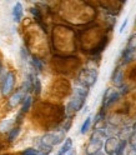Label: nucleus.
<instances>
[{"label":"nucleus","mask_w":136,"mask_h":155,"mask_svg":"<svg viewBox=\"0 0 136 155\" xmlns=\"http://www.w3.org/2000/svg\"><path fill=\"white\" fill-rule=\"evenodd\" d=\"M3 71V64H2V60H0V74Z\"/></svg>","instance_id":"26"},{"label":"nucleus","mask_w":136,"mask_h":155,"mask_svg":"<svg viewBox=\"0 0 136 155\" xmlns=\"http://www.w3.org/2000/svg\"><path fill=\"white\" fill-rule=\"evenodd\" d=\"M71 149H73V140L67 138V139H65L63 147H61V149L59 150V153H57V155H66Z\"/></svg>","instance_id":"11"},{"label":"nucleus","mask_w":136,"mask_h":155,"mask_svg":"<svg viewBox=\"0 0 136 155\" xmlns=\"http://www.w3.org/2000/svg\"><path fill=\"white\" fill-rule=\"evenodd\" d=\"M5 155H10V154H5Z\"/></svg>","instance_id":"28"},{"label":"nucleus","mask_w":136,"mask_h":155,"mask_svg":"<svg viewBox=\"0 0 136 155\" xmlns=\"http://www.w3.org/2000/svg\"><path fill=\"white\" fill-rule=\"evenodd\" d=\"M126 145H128V140H125V139L120 140V141L118 143V147H116V149H115L114 155H122L124 151H125Z\"/></svg>","instance_id":"13"},{"label":"nucleus","mask_w":136,"mask_h":155,"mask_svg":"<svg viewBox=\"0 0 136 155\" xmlns=\"http://www.w3.org/2000/svg\"><path fill=\"white\" fill-rule=\"evenodd\" d=\"M33 89H34V91H35L36 95H39V94H40V91H41V83H40V79H39L37 76H34Z\"/></svg>","instance_id":"17"},{"label":"nucleus","mask_w":136,"mask_h":155,"mask_svg":"<svg viewBox=\"0 0 136 155\" xmlns=\"http://www.w3.org/2000/svg\"><path fill=\"white\" fill-rule=\"evenodd\" d=\"M75 154H76V153H75L74 150H70V151H69V153H67L66 155H75Z\"/></svg>","instance_id":"24"},{"label":"nucleus","mask_w":136,"mask_h":155,"mask_svg":"<svg viewBox=\"0 0 136 155\" xmlns=\"http://www.w3.org/2000/svg\"><path fill=\"white\" fill-rule=\"evenodd\" d=\"M95 155H106V154H105L104 151H99V153H96Z\"/></svg>","instance_id":"25"},{"label":"nucleus","mask_w":136,"mask_h":155,"mask_svg":"<svg viewBox=\"0 0 136 155\" xmlns=\"http://www.w3.org/2000/svg\"><path fill=\"white\" fill-rule=\"evenodd\" d=\"M20 155H41V154L39 153V150H36V149L28 148V149H25L24 151H21V154H20Z\"/></svg>","instance_id":"18"},{"label":"nucleus","mask_w":136,"mask_h":155,"mask_svg":"<svg viewBox=\"0 0 136 155\" xmlns=\"http://www.w3.org/2000/svg\"><path fill=\"white\" fill-rule=\"evenodd\" d=\"M65 140V131L64 130H55V131H50L46 133L43 138H40V140L37 141L39 148L41 147H46V148H53L55 145L60 144Z\"/></svg>","instance_id":"2"},{"label":"nucleus","mask_w":136,"mask_h":155,"mask_svg":"<svg viewBox=\"0 0 136 155\" xmlns=\"http://www.w3.org/2000/svg\"><path fill=\"white\" fill-rule=\"evenodd\" d=\"M10 125H11V121L10 120H4L2 124H0V131H6L9 128H10Z\"/></svg>","instance_id":"20"},{"label":"nucleus","mask_w":136,"mask_h":155,"mask_svg":"<svg viewBox=\"0 0 136 155\" xmlns=\"http://www.w3.org/2000/svg\"><path fill=\"white\" fill-rule=\"evenodd\" d=\"M129 143L132 148H136V131H132L129 137Z\"/></svg>","instance_id":"21"},{"label":"nucleus","mask_w":136,"mask_h":155,"mask_svg":"<svg viewBox=\"0 0 136 155\" xmlns=\"http://www.w3.org/2000/svg\"><path fill=\"white\" fill-rule=\"evenodd\" d=\"M128 21H129L128 19H125V21L122 23V25H121V28H120V33H122V31H124V29L126 28V25H128Z\"/></svg>","instance_id":"22"},{"label":"nucleus","mask_w":136,"mask_h":155,"mask_svg":"<svg viewBox=\"0 0 136 155\" xmlns=\"http://www.w3.org/2000/svg\"><path fill=\"white\" fill-rule=\"evenodd\" d=\"M30 13L34 15V18L36 19V20L40 23V20H41V14H40V10H39L37 8H30Z\"/></svg>","instance_id":"19"},{"label":"nucleus","mask_w":136,"mask_h":155,"mask_svg":"<svg viewBox=\"0 0 136 155\" xmlns=\"http://www.w3.org/2000/svg\"><path fill=\"white\" fill-rule=\"evenodd\" d=\"M13 18L16 23H19L23 18V5L21 3H16L13 8Z\"/></svg>","instance_id":"10"},{"label":"nucleus","mask_w":136,"mask_h":155,"mask_svg":"<svg viewBox=\"0 0 136 155\" xmlns=\"http://www.w3.org/2000/svg\"><path fill=\"white\" fill-rule=\"evenodd\" d=\"M118 143H119V139L116 137H109L105 141V153L108 155H114L115 149L118 147Z\"/></svg>","instance_id":"9"},{"label":"nucleus","mask_w":136,"mask_h":155,"mask_svg":"<svg viewBox=\"0 0 136 155\" xmlns=\"http://www.w3.org/2000/svg\"><path fill=\"white\" fill-rule=\"evenodd\" d=\"M14 84H15V74L9 71L3 79L2 83V94L3 95H8L14 88Z\"/></svg>","instance_id":"5"},{"label":"nucleus","mask_w":136,"mask_h":155,"mask_svg":"<svg viewBox=\"0 0 136 155\" xmlns=\"http://www.w3.org/2000/svg\"><path fill=\"white\" fill-rule=\"evenodd\" d=\"M128 155H136V148H132L131 147V149L128 151Z\"/></svg>","instance_id":"23"},{"label":"nucleus","mask_w":136,"mask_h":155,"mask_svg":"<svg viewBox=\"0 0 136 155\" xmlns=\"http://www.w3.org/2000/svg\"><path fill=\"white\" fill-rule=\"evenodd\" d=\"M120 98V93L112 90V89H108L106 90V94L104 95V103H102V109L109 108L110 105H112L114 103H116Z\"/></svg>","instance_id":"6"},{"label":"nucleus","mask_w":136,"mask_h":155,"mask_svg":"<svg viewBox=\"0 0 136 155\" xmlns=\"http://www.w3.org/2000/svg\"><path fill=\"white\" fill-rule=\"evenodd\" d=\"M111 81H112V84L116 86V88H122L124 86V70H122L121 65H118L116 66V69L114 70Z\"/></svg>","instance_id":"7"},{"label":"nucleus","mask_w":136,"mask_h":155,"mask_svg":"<svg viewBox=\"0 0 136 155\" xmlns=\"http://www.w3.org/2000/svg\"><path fill=\"white\" fill-rule=\"evenodd\" d=\"M91 116H87V118L85 119V121L83 123V125H81V129H80V133L81 134H85L87 130L90 129V127H91Z\"/></svg>","instance_id":"16"},{"label":"nucleus","mask_w":136,"mask_h":155,"mask_svg":"<svg viewBox=\"0 0 136 155\" xmlns=\"http://www.w3.org/2000/svg\"><path fill=\"white\" fill-rule=\"evenodd\" d=\"M105 135L100 131L96 130L94 133V135L91 137V140L89 141V144L86 145V149H85V153L86 155H95L96 153L101 151L102 147H104V143H102V138Z\"/></svg>","instance_id":"4"},{"label":"nucleus","mask_w":136,"mask_h":155,"mask_svg":"<svg viewBox=\"0 0 136 155\" xmlns=\"http://www.w3.org/2000/svg\"><path fill=\"white\" fill-rule=\"evenodd\" d=\"M19 133H20V128H19V127L11 128V129H10V133H9V135H8V140H9V141H14V140L18 138Z\"/></svg>","instance_id":"14"},{"label":"nucleus","mask_w":136,"mask_h":155,"mask_svg":"<svg viewBox=\"0 0 136 155\" xmlns=\"http://www.w3.org/2000/svg\"><path fill=\"white\" fill-rule=\"evenodd\" d=\"M31 64H33V66L35 68L37 71H41L43 68H44V64H43L41 59H39V58H36V56H33L31 58Z\"/></svg>","instance_id":"15"},{"label":"nucleus","mask_w":136,"mask_h":155,"mask_svg":"<svg viewBox=\"0 0 136 155\" xmlns=\"http://www.w3.org/2000/svg\"><path fill=\"white\" fill-rule=\"evenodd\" d=\"M25 96H26V95H25V93H24L23 90H18V91H15V93L10 96V99L8 100L9 108H11V109L16 108V106L24 100Z\"/></svg>","instance_id":"8"},{"label":"nucleus","mask_w":136,"mask_h":155,"mask_svg":"<svg viewBox=\"0 0 136 155\" xmlns=\"http://www.w3.org/2000/svg\"><path fill=\"white\" fill-rule=\"evenodd\" d=\"M96 80H98V69H96V66L95 68L87 66L81 70L77 83H79V85L84 86V88L89 89L90 86H92L96 83Z\"/></svg>","instance_id":"3"},{"label":"nucleus","mask_w":136,"mask_h":155,"mask_svg":"<svg viewBox=\"0 0 136 155\" xmlns=\"http://www.w3.org/2000/svg\"><path fill=\"white\" fill-rule=\"evenodd\" d=\"M0 149H2V141H0Z\"/></svg>","instance_id":"27"},{"label":"nucleus","mask_w":136,"mask_h":155,"mask_svg":"<svg viewBox=\"0 0 136 155\" xmlns=\"http://www.w3.org/2000/svg\"><path fill=\"white\" fill-rule=\"evenodd\" d=\"M31 103H33V98L30 95H26L24 100H23V106H21V113H26L29 111V109H30V106H31Z\"/></svg>","instance_id":"12"},{"label":"nucleus","mask_w":136,"mask_h":155,"mask_svg":"<svg viewBox=\"0 0 136 155\" xmlns=\"http://www.w3.org/2000/svg\"><path fill=\"white\" fill-rule=\"evenodd\" d=\"M87 94H89V89L84 88V86H81V85H77L74 89V95H73L71 100L69 101V104H67V106H66V113L73 114V113L79 111L85 104Z\"/></svg>","instance_id":"1"}]
</instances>
